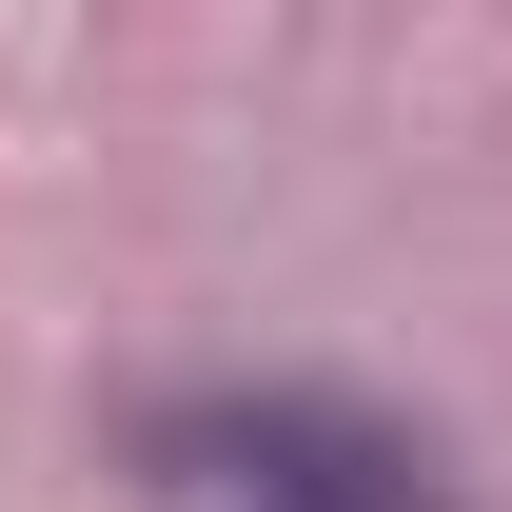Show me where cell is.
I'll return each instance as SVG.
<instances>
[{
    "mask_svg": "<svg viewBox=\"0 0 512 512\" xmlns=\"http://www.w3.org/2000/svg\"><path fill=\"white\" fill-rule=\"evenodd\" d=\"M158 473L237 493V512H434L414 453L375 414H335V394H197V414H158Z\"/></svg>",
    "mask_w": 512,
    "mask_h": 512,
    "instance_id": "1",
    "label": "cell"
}]
</instances>
